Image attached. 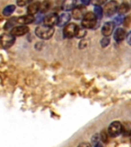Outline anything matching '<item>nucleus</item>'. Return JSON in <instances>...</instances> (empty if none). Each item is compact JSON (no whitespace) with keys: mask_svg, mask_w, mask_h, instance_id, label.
Masks as SVG:
<instances>
[{"mask_svg":"<svg viewBox=\"0 0 131 147\" xmlns=\"http://www.w3.org/2000/svg\"><path fill=\"white\" fill-rule=\"evenodd\" d=\"M54 28L49 27L45 25H38L35 28V34L37 36L44 40H48L51 38L54 34Z\"/></svg>","mask_w":131,"mask_h":147,"instance_id":"obj_1","label":"nucleus"},{"mask_svg":"<svg viewBox=\"0 0 131 147\" xmlns=\"http://www.w3.org/2000/svg\"><path fill=\"white\" fill-rule=\"evenodd\" d=\"M97 20V18L94 12H91V11L87 12L81 22L82 27L84 28L85 29L86 28H93L96 25Z\"/></svg>","mask_w":131,"mask_h":147,"instance_id":"obj_2","label":"nucleus"},{"mask_svg":"<svg viewBox=\"0 0 131 147\" xmlns=\"http://www.w3.org/2000/svg\"><path fill=\"white\" fill-rule=\"evenodd\" d=\"M118 9H119L118 3L115 1H110L104 5L103 14L107 17H110L113 16L117 12V11H118Z\"/></svg>","mask_w":131,"mask_h":147,"instance_id":"obj_3","label":"nucleus"},{"mask_svg":"<svg viewBox=\"0 0 131 147\" xmlns=\"http://www.w3.org/2000/svg\"><path fill=\"white\" fill-rule=\"evenodd\" d=\"M78 30V26L76 24H74V23L68 24L66 26H64V30H63V34L65 38H71L74 36L77 35Z\"/></svg>","mask_w":131,"mask_h":147,"instance_id":"obj_4","label":"nucleus"},{"mask_svg":"<svg viewBox=\"0 0 131 147\" xmlns=\"http://www.w3.org/2000/svg\"><path fill=\"white\" fill-rule=\"evenodd\" d=\"M122 129H123V127H122L121 123L118 121H114L108 127V134L112 137H116L120 134Z\"/></svg>","mask_w":131,"mask_h":147,"instance_id":"obj_5","label":"nucleus"},{"mask_svg":"<svg viewBox=\"0 0 131 147\" xmlns=\"http://www.w3.org/2000/svg\"><path fill=\"white\" fill-rule=\"evenodd\" d=\"M16 41V38L12 34H3L1 37V44L4 48L7 49L13 45Z\"/></svg>","mask_w":131,"mask_h":147,"instance_id":"obj_6","label":"nucleus"},{"mask_svg":"<svg viewBox=\"0 0 131 147\" xmlns=\"http://www.w3.org/2000/svg\"><path fill=\"white\" fill-rule=\"evenodd\" d=\"M58 19H59V16H57V14H48L44 18V25L49 26V27H53L55 25H57Z\"/></svg>","mask_w":131,"mask_h":147,"instance_id":"obj_7","label":"nucleus"},{"mask_svg":"<svg viewBox=\"0 0 131 147\" xmlns=\"http://www.w3.org/2000/svg\"><path fill=\"white\" fill-rule=\"evenodd\" d=\"M86 14H87V12H86V8L84 6H83V5L76 6L72 10V16L76 20L83 19Z\"/></svg>","mask_w":131,"mask_h":147,"instance_id":"obj_8","label":"nucleus"},{"mask_svg":"<svg viewBox=\"0 0 131 147\" xmlns=\"http://www.w3.org/2000/svg\"><path fill=\"white\" fill-rule=\"evenodd\" d=\"M115 24L114 22H107L104 23V25L102 27V29H101V32H102V34H103L104 37L110 36V34H112L113 30H114Z\"/></svg>","mask_w":131,"mask_h":147,"instance_id":"obj_9","label":"nucleus"},{"mask_svg":"<svg viewBox=\"0 0 131 147\" xmlns=\"http://www.w3.org/2000/svg\"><path fill=\"white\" fill-rule=\"evenodd\" d=\"M29 31V28L26 25H20V26H16L13 28L11 31V34L13 36H22L24 35L26 33H28Z\"/></svg>","mask_w":131,"mask_h":147,"instance_id":"obj_10","label":"nucleus"},{"mask_svg":"<svg viewBox=\"0 0 131 147\" xmlns=\"http://www.w3.org/2000/svg\"><path fill=\"white\" fill-rule=\"evenodd\" d=\"M34 20V16L32 15H25V16H21L19 18H17V22H16L19 23L21 25H27V24H30V23L33 22Z\"/></svg>","mask_w":131,"mask_h":147,"instance_id":"obj_11","label":"nucleus"},{"mask_svg":"<svg viewBox=\"0 0 131 147\" xmlns=\"http://www.w3.org/2000/svg\"><path fill=\"white\" fill-rule=\"evenodd\" d=\"M41 9V3L39 2H33L32 4H30L28 6L27 11L28 15H32L34 16V14H36L38 11Z\"/></svg>","mask_w":131,"mask_h":147,"instance_id":"obj_12","label":"nucleus"},{"mask_svg":"<svg viewBox=\"0 0 131 147\" xmlns=\"http://www.w3.org/2000/svg\"><path fill=\"white\" fill-rule=\"evenodd\" d=\"M71 19V16L70 14L66 12V13H63L62 15L59 16V19H58V23L57 25L58 26H66L68 23Z\"/></svg>","mask_w":131,"mask_h":147,"instance_id":"obj_13","label":"nucleus"},{"mask_svg":"<svg viewBox=\"0 0 131 147\" xmlns=\"http://www.w3.org/2000/svg\"><path fill=\"white\" fill-rule=\"evenodd\" d=\"M126 37V32L124 31L123 28H117L114 32L113 34V38H114L115 41H123Z\"/></svg>","mask_w":131,"mask_h":147,"instance_id":"obj_14","label":"nucleus"},{"mask_svg":"<svg viewBox=\"0 0 131 147\" xmlns=\"http://www.w3.org/2000/svg\"><path fill=\"white\" fill-rule=\"evenodd\" d=\"M76 5L75 1H71V0H67L64 1L62 4V9L65 10V11H70V10H73Z\"/></svg>","mask_w":131,"mask_h":147,"instance_id":"obj_15","label":"nucleus"},{"mask_svg":"<svg viewBox=\"0 0 131 147\" xmlns=\"http://www.w3.org/2000/svg\"><path fill=\"white\" fill-rule=\"evenodd\" d=\"M129 9H130L129 5L126 2H123L122 4H120V5H119L118 12L121 16V15H124V14L126 13L129 11Z\"/></svg>","mask_w":131,"mask_h":147,"instance_id":"obj_16","label":"nucleus"},{"mask_svg":"<svg viewBox=\"0 0 131 147\" xmlns=\"http://www.w3.org/2000/svg\"><path fill=\"white\" fill-rule=\"evenodd\" d=\"M15 9H16V6L14 5H9L8 6H6L3 9V15L5 16H9L10 15L13 13V11H15Z\"/></svg>","mask_w":131,"mask_h":147,"instance_id":"obj_17","label":"nucleus"},{"mask_svg":"<svg viewBox=\"0 0 131 147\" xmlns=\"http://www.w3.org/2000/svg\"><path fill=\"white\" fill-rule=\"evenodd\" d=\"M94 14L96 16L97 19H101L102 18L103 14V9L101 6H95L94 7Z\"/></svg>","mask_w":131,"mask_h":147,"instance_id":"obj_18","label":"nucleus"},{"mask_svg":"<svg viewBox=\"0 0 131 147\" xmlns=\"http://www.w3.org/2000/svg\"><path fill=\"white\" fill-rule=\"evenodd\" d=\"M49 9H50V4H49V2H43L42 3H41V9H40V11H41L42 13H45L46 11H48Z\"/></svg>","mask_w":131,"mask_h":147,"instance_id":"obj_19","label":"nucleus"},{"mask_svg":"<svg viewBox=\"0 0 131 147\" xmlns=\"http://www.w3.org/2000/svg\"><path fill=\"white\" fill-rule=\"evenodd\" d=\"M86 34H87V32H86V29H85L84 28L78 27V30L76 36L80 38H84L86 35Z\"/></svg>","mask_w":131,"mask_h":147,"instance_id":"obj_20","label":"nucleus"},{"mask_svg":"<svg viewBox=\"0 0 131 147\" xmlns=\"http://www.w3.org/2000/svg\"><path fill=\"white\" fill-rule=\"evenodd\" d=\"M123 22H124V17L120 16V15L119 16H117V18H114V24H116L117 25H120Z\"/></svg>","mask_w":131,"mask_h":147,"instance_id":"obj_21","label":"nucleus"},{"mask_svg":"<svg viewBox=\"0 0 131 147\" xmlns=\"http://www.w3.org/2000/svg\"><path fill=\"white\" fill-rule=\"evenodd\" d=\"M101 45L102 47H106V46H107L110 43V39L107 38V37H104L102 40H101Z\"/></svg>","mask_w":131,"mask_h":147,"instance_id":"obj_22","label":"nucleus"},{"mask_svg":"<svg viewBox=\"0 0 131 147\" xmlns=\"http://www.w3.org/2000/svg\"><path fill=\"white\" fill-rule=\"evenodd\" d=\"M101 139H102L103 142H107V134L105 131H102V133H101Z\"/></svg>","mask_w":131,"mask_h":147,"instance_id":"obj_23","label":"nucleus"},{"mask_svg":"<svg viewBox=\"0 0 131 147\" xmlns=\"http://www.w3.org/2000/svg\"><path fill=\"white\" fill-rule=\"evenodd\" d=\"M78 147H91V146L88 142H81L80 144L78 145Z\"/></svg>","mask_w":131,"mask_h":147,"instance_id":"obj_24","label":"nucleus"},{"mask_svg":"<svg viewBox=\"0 0 131 147\" xmlns=\"http://www.w3.org/2000/svg\"><path fill=\"white\" fill-rule=\"evenodd\" d=\"M29 2H27V1H18L17 2V4L18 5H20V6H24L25 5L28 4Z\"/></svg>","mask_w":131,"mask_h":147,"instance_id":"obj_25","label":"nucleus"},{"mask_svg":"<svg viewBox=\"0 0 131 147\" xmlns=\"http://www.w3.org/2000/svg\"><path fill=\"white\" fill-rule=\"evenodd\" d=\"M126 40H127V42L129 43V45H131V32L127 34V36H126Z\"/></svg>","mask_w":131,"mask_h":147,"instance_id":"obj_26","label":"nucleus"},{"mask_svg":"<svg viewBox=\"0 0 131 147\" xmlns=\"http://www.w3.org/2000/svg\"><path fill=\"white\" fill-rule=\"evenodd\" d=\"M95 147H103V146H102V144L100 143V142H97V143L95 145Z\"/></svg>","mask_w":131,"mask_h":147,"instance_id":"obj_27","label":"nucleus"},{"mask_svg":"<svg viewBox=\"0 0 131 147\" xmlns=\"http://www.w3.org/2000/svg\"><path fill=\"white\" fill-rule=\"evenodd\" d=\"M81 2H82L83 4H84V5H87V4H89V3H90L89 1H87V2H85V1H82Z\"/></svg>","mask_w":131,"mask_h":147,"instance_id":"obj_28","label":"nucleus"},{"mask_svg":"<svg viewBox=\"0 0 131 147\" xmlns=\"http://www.w3.org/2000/svg\"><path fill=\"white\" fill-rule=\"evenodd\" d=\"M130 139H131V131H130Z\"/></svg>","mask_w":131,"mask_h":147,"instance_id":"obj_29","label":"nucleus"}]
</instances>
